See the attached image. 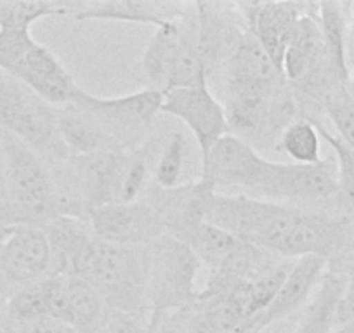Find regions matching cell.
I'll return each instance as SVG.
<instances>
[{
    "label": "cell",
    "instance_id": "obj_1",
    "mask_svg": "<svg viewBox=\"0 0 354 333\" xmlns=\"http://www.w3.org/2000/svg\"><path fill=\"white\" fill-rule=\"evenodd\" d=\"M221 89L231 134L241 139L268 141L274 96L287 84L261 44L248 30L241 33L223 66Z\"/></svg>",
    "mask_w": 354,
    "mask_h": 333
},
{
    "label": "cell",
    "instance_id": "obj_2",
    "mask_svg": "<svg viewBox=\"0 0 354 333\" xmlns=\"http://www.w3.org/2000/svg\"><path fill=\"white\" fill-rule=\"evenodd\" d=\"M73 278L91 285L111 311L148 314L145 247H124L94 238L78 260Z\"/></svg>",
    "mask_w": 354,
    "mask_h": 333
},
{
    "label": "cell",
    "instance_id": "obj_3",
    "mask_svg": "<svg viewBox=\"0 0 354 333\" xmlns=\"http://www.w3.org/2000/svg\"><path fill=\"white\" fill-rule=\"evenodd\" d=\"M145 260L149 328L155 333L165 316L195 305V281L202 263L188 245L170 234L145 247Z\"/></svg>",
    "mask_w": 354,
    "mask_h": 333
},
{
    "label": "cell",
    "instance_id": "obj_4",
    "mask_svg": "<svg viewBox=\"0 0 354 333\" xmlns=\"http://www.w3.org/2000/svg\"><path fill=\"white\" fill-rule=\"evenodd\" d=\"M141 68L149 89L162 94L209 82L205 63L196 49L195 2H188L177 21L156 28L142 54Z\"/></svg>",
    "mask_w": 354,
    "mask_h": 333
},
{
    "label": "cell",
    "instance_id": "obj_5",
    "mask_svg": "<svg viewBox=\"0 0 354 333\" xmlns=\"http://www.w3.org/2000/svg\"><path fill=\"white\" fill-rule=\"evenodd\" d=\"M0 131L25 142L49 166L70 156L57 129V108L4 70H0Z\"/></svg>",
    "mask_w": 354,
    "mask_h": 333
},
{
    "label": "cell",
    "instance_id": "obj_6",
    "mask_svg": "<svg viewBox=\"0 0 354 333\" xmlns=\"http://www.w3.org/2000/svg\"><path fill=\"white\" fill-rule=\"evenodd\" d=\"M162 103L163 94L149 87L127 96L100 97L78 86L71 97V104L88 111L103 125L120 151L145 144L149 125L162 113Z\"/></svg>",
    "mask_w": 354,
    "mask_h": 333
},
{
    "label": "cell",
    "instance_id": "obj_7",
    "mask_svg": "<svg viewBox=\"0 0 354 333\" xmlns=\"http://www.w3.org/2000/svg\"><path fill=\"white\" fill-rule=\"evenodd\" d=\"M259 200L277 202L301 209H326L337 205V166L330 160L313 165L271 162L264 184L259 189Z\"/></svg>",
    "mask_w": 354,
    "mask_h": 333
},
{
    "label": "cell",
    "instance_id": "obj_8",
    "mask_svg": "<svg viewBox=\"0 0 354 333\" xmlns=\"http://www.w3.org/2000/svg\"><path fill=\"white\" fill-rule=\"evenodd\" d=\"M53 276L50 247L42 227L16 226L0 238V302Z\"/></svg>",
    "mask_w": 354,
    "mask_h": 333
},
{
    "label": "cell",
    "instance_id": "obj_9",
    "mask_svg": "<svg viewBox=\"0 0 354 333\" xmlns=\"http://www.w3.org/2000/svg\"><path fill=\"white\" fill-rule=\"evenodd\" d=\"M271 160L259 155L250 142L226 134L202 160V179L216 189L238 188L240 195L255 198L270 172Z\"/></svg>",
    "mask_w": 354,
    "mask_h": 333
},
{
    "label": "cell",
    "instance_id": "obj_10",
    "mask_svg": "<svg viewBox=\"0 0 354 333\" xmlns=\"http://www.w3.org/2000/svg\"><path fill=\"white\" fill-rule=\"evenodd\" d=\"M216 191L217 189L202 178L170 189L149 182L145 191V202L158 213L167 234L186 243L189 236L207 222V210Z\"/></svg>",
    "mask_w": 354,
    "mask_h": 333
},
{
    "label": "cell",
    "instance_id": "obj_11",
    "mask_svg": "<svg viewBox=\"0 0 354 333\" xmlns=\"http://www.w3.org/2000/svg\"><path fill=\"white\" fill-rule=\"evenodd\" d=\"M162 113L176 117L193 132L202 160L223 135L231 134L223 104L210 91L209 82L163 94Z\"/></svg>",
    "mask_w": 354,
    "mask_h": 333
},
{
    "label": "cell",
    "instance_id": "obj_12",
    "mask_svg": "<svg viewBox=\"0 0 354 333\" xmlns=\"http://www.w3.org/2000/svg\"><path fill=\"white\" fill-rule=\"evenodd\" d=\"M88 222L96 238L124 247H148L167 234L158 213L146 202L108 203L88 213Z\"/></svg>",
    "mask_w": 354,
    "mask_h": 333
},
{
    "label": "cell",
    "instance_id": "obj_13",
    "mask_svg": "<svg viewBox=\"0 0 354 333\" xmlns=\"http://www.w3.org/2000/svg\"><path fill=\"white\" fill-rule=\"evenodd\" d=\"M236 8L248 32L281 71L283 54L308 2H236Z\"/></svg>",
    "mask_w": 354,
    "mask_h": 333
},
{
    "label": "cell",
    "instance_id": "obj_14",
    "mask_svg": "<svg viewBox=\"0 0 354 333\" xmlns=\"http://www.w3.org/2000/svg\"><path fill=\"white\" fill-rule=\"evenodd\" d=\"M8 73L56 108L71 103L78 87L66 66L39 42L33 44Z\"/></svg>",
    "mask_w": 354,
    "mask_h": 333
},
{
    "label": "cell",
    "instance_id": "obj_15",
    "mask_svg": "<svg viewBox=\"0 0 354 333\" xmlns=\"http://www.w3.org/2000/svg\"><path fill=\"white\" fill-rule=\"evenodd\" d=\"M111 309L80 278L56 274L50 316L70 323L77 333H103Z\"/></svg>",
    "mask_w": 354,
    "mask_h": 333
},
{
    "label": "cell",
    "instance_id": "obj_16",
    "mask_svg": "<svg viewBox=\"0 0 354 333\" xmlns=\"http://www.w3.org/2000/svg\"><path fill=\"white\" fill-rule=\"evenodd\" d=\"M75 21H124L151 25L156 28L177 21L185 15L188 2L169 0H108L73 6Z\"/></svg>",
    "mask_w": 354,
    "mask_h": 333
},
{
    "label": "cell",
    "instance_id": "obj_17",
    "mask_svg": "<svg viewBox=\"0 0 354 333\" xmlns=\"http://www.w3.org/2000/svg\"><path fill=\"white\" fill-rule=\"evenodd\" d=\"M325 273L326 260L322 257L308 256L295 259L290 273L287 274L283 285L278 290L277 297L273 298V302L268 305L264 312H261L266 328L304 307L318 288Z\"/></svg>",
    "mask_w": 354,
    "mask_h": 333
},
{
    "label": "cell",
    "instance_id": "obj_18",
    "mask_svg": "<svg viewBox=\"0 0 354 333\" xmlns=\"http://www.w3.org/2000/svg\"><path fill=\"white\" fill-rule=\"evenodd\" d=\"M53 257V274L59 276H73L78 260L96 238L88 219L71 216L54 217L44 224Z\"/></svg>",
    "mask_w": 354,
    "mask_h": 333
},
{
    "label": "cell",
    "instance_id": "obj_19",
    "mask_svg": "<svg viewBox=\"0 0 354 333\" xmlns=\"http://www.w3.org/2000/svg\"><path fill=\"white\" fill-rule=\"evenodd\" d=\"M57 129L68 153L73 156L120 153V148L103 125L88 111L71 103L57 108Z\"/></svg>",
    "mask_w": 354,
    "mask_h": 333
},
{
    "label": "cell",
    "instance_id": "obj_20",
    "mask_svg": "<svg viewBox=\"0 0 354 333\" xmlns=\"http://www.w3.org/2000/svg\"><path fill=\"white\" fill-rule=\"evenodd\" d=\"M323 46L339 77L349 86V35L353 2H316Z\"/></svg>",
    "mask_w": 354,
    "mask_h": 333
},
{
    "label": "cell",
    "instance_id": "obj_21",
    "mask_svg": "<svg viewBox=\"0 0 354 333\" xmlns=\"http://www.w3.org/2000/svg\"><path fill=\"white\" fill-rule=\"evenodd\" d=\"M347 278L326 269L318 288L302 307L301 321L294 333H332L337 326V311L346 292Z\"/></svg>",
    "mask_w": 354,
    "mask_h": 333
},
{
    "label": "cell",
    "instance_id": "obj_22",
    "mask_svg": "<svg viewBox=\"0 0 354 333\" xmlns=\"http://www.w3.org/2000/svg\"><path fill=\"white\" fill-rule=\"evenodd\" d=\"M149 184V162L146 142L131 151H122L115 182L113 203H134Z\"/></svg>",
    "mask_w": 354,
    "mask_h": 333
},
{
    "label": "cell",
    "instance_id": "obj_23",
    "mask_svg": "<svg viewBox=\"0 0 354 333\" xmlns=\"http://www.w3.org/2000/svg\"><path fill=\"white\" fill-rule=\"evenodd\" d=\"M278 151L285 153L301 165L322 162V137L313 122L299 118L280 134L277 142Z\"/></svg>",
    "mask_w": 354,
    "mask_h": 333
},
{
    "label": "cell",
    "instance_id": "obj_24",
    "mask_svg": "<svg viewBox=\"0 0 354 333\" xmlns=\"http://www.w3.org/2000/svg\"><path fill=\"white\" fill-rule=\"evenodd\" d=\"M238 243H240V238L209 222H203L186 241V245L196 254L200 263L209 267V273L224 263V259L238 247Z\"/></svg>",
    "mask_w": 354,
    "mask_h": 333
},
{
    "label": "cell",
    "instance_id": "obj_25",
    "mask_svg": "<svg viewBox=\"0 0 354 333\" xmlns=\"http://www.w3.org/2000/svg\"><path fill=\"white\" fill-rule=\"evenodd\" d=\"M315 125L337 158V205L344 212L354 213V149L332 134L323 122H315Z\"/></svg>",
    "mask_w": 354,
    "mask_h": 333
},
{
    "label": "cell",
    "instance_id": "obj_26",
    "mask_svg": "<svg viewBox=\"0 0 354 333\" xmlns=\"http://www.w3.org/2000/svg\"><path fill=\"white\" fill-rule=\"evenodd\" d=\"M54 287H56V274L39 281V283L30 285L16 295H12L6 302V307H8L12 323L30 321V319L42 318V316H50Z\"/></svg>",
    "mask_w": 354,
    "mask_h": 333
},
{
    "label": "cell",
    "instance_id": "obj_27",
    "mask_svg": "<svg viewBox=\"0 0 354 333\" xmlns=\"http://www.w3.org/2000/svg\"><path fill=\"white\" fill-rule=\"evenodd\" d=\"M186 156V137L183 132L176 131L167 137L158 162L153 166L151 182L158 188L170 189L181 184L183 169H185Z\"/></svg>",
    "mask_w": 354,
    "mask_h": 333
},
{
    "label": "cell",
    "instance_id": "obj_28",
    "mask_svg": "<svg viewBox=\"0 0 354 333\" xmlns=\"http://www.w3.org/2000/svg\"><path fill=\"white\" fill-rule=\"evenodd\" d=\"M322 111L333 124L337 135L354 149V94L349 86L335 87L323 101Z\"/></svg>",
    "mask_w": 354,
    "mask_h": 333
},
{
    "label": "cell",
    "instance_id": "obj_29",
    "mask_svg": "<svg viewBox=\"0 0 354 333\" xmlns=\"http://www.w3.org/2000/svg\"><path fill=\"white\" fill-rule=\"evenodd\" d=\"M326 269L344 274L347 278L346 292H344L339 311H337V328H339L354 319V252L333 259L332 263L326 264Z\"/></svg>",
    "mask_w": 354,
    "mask_h": 333
},
{
    "label": "cell",
    "instance_id": "obj_30",
    "mask_svg": "<svg viewBox=\"0 0 354 333\" xmlns=\"http://www.w3.org/2000/svg\"><path fill=\"white\" fill-rule=\"evenodd\" d=\"M103 333H153L149 328L148 314L110 311Z\"/></svg>",
    "mask_w": 354,
    "mask_h": 333
},
{
    "label": "cell",
    "instance_id": "obj_31",
    "mask_svg": "<svg viewBox=\"0 0 354 333\" xmlns=\"http://www.w3.org/2000/svg\"><path fill=\"white\" fill-rule=\"evenodd\" d=\"M12 325H15V333H77V330L70 323L54 318V316H42V318L12 323Z\"/></svg>",
    "mask_w": 354,
    "mask_h": 333
},
{
    "label": "cell",
    "instance_id": "obj_32",
    "mask_svg": "<svg viewBox=\"0 0 354 333\" xmlns=\"http://www.w3.org/2000/svg\"><path fill=\"white\" fill-rule=\"evenodd\" d=\"M264 330H266V326H264V323H262L261 314H259V316H255V318H250V319H247V321L240 323V325L234 326L233 330H230V332H226V333H261V332H264Z\"/></svg>",
    "mask_w": 354,
    "mask_h": 333
},
{
    "label": "cell",
    "instance_id": "obj_33",
    "mask_svg": "<svg viewBox=\"0 0 354 333\" xmlns=\"http://www.w3.org/2000/svg\"><path fill=\"white\" fill-rule=\"evenodd\" d=\"M8 200V174H6V155L0 139V202Z\"/></svg>",
    "mask_w": 354,
    "mask_h": 333
},
{
    "label": "cell",
    "instance_id": "obj_34",
    "mask_svg": "<svg viewBox=\"0 0 354 333\" xmlns=\"http://www.w3.org/2000/svg\"><path fill=\"white\" fill-rule=\"evenodd\" d=\"M349 89L354 94V2H353V19H351V35H349Z\"/></svg>",
    "mask_w": 354,
    "mask_h": 333
},
{
    "label": "cell",
    "instance_id": "obj_35",
    "mask_svg": "<svg viewBox=\"0 0 354 333\" xmlns=\"http://www.w3.org/2000/svg\"><path fill=\"white\" fill-rule=\"evenodd\" d=\"M2 234H4V229H0V238H2Z\"/></svg>",
    "mask_w": 354,
    "mask_h": 333
}]
</instances>
